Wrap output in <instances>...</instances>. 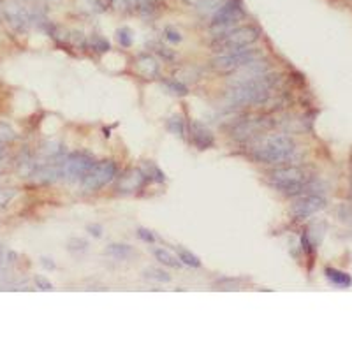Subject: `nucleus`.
Returning <instances> with one entry per match:
<instances>
[{"mask_svg": "<svg viewBox=\"0 0 352 352\" xmlns=\"http://www.w3.org/2000/svg\"><path fill=\"white\" fill-rule=\"evenodd\" d=\"M34 282H35V286H37V289H41V291H53V284L49 282L48 278H44V276L37 275L34 278Z\"/></svg>", "mask_w": 352, "mask_h": 352, "instance_id": "7c9ffc66", "label": "nucleus"}, {"mask_svg": "<svg viewBox=\"0 0 352 352\" xmlns=\"http://www.w3.org/2000/svg\"><path fill=\"white\" fill-rule=\"evenodd\" d=\"M154 255L161 264L169 266V268H180L181 266V261L178 259V255H175L169 250H166V248H155Z\"/></svg>", "mask_w": 352, "mask_h": 352, "instance_id": "a211bd4d", "label": "nucleus"}, {"mask_svg": "<svg viewBox=\"0 0 352 352\" xmlns=\"http://www.w3.org/2000/svg\"><path fill=\"white\" fill-rule=\"evenodd\" d=\"M7 266V250L0 245V271Z\"/></svg>", "mask_w": 352, "mask_h": 352, "instance_id": "f704fd0d", "label": "nucleus"}, {"mask_svg": "<svg viewBox=\"0 0 352 352\" xmlns=\"http://www.w3.org/2000/svg\"><path fill=\"white\" fill-rule=\"evenodd\" d=\"M157 0H130L132 11H137L141 16H152L157 11Z\"/></svg>", "mask_w": 352, "mask_h": 352, "instance_id": "6ab92c4d", "label": "nucleus"}, {"mask_svg": "<svg viewBox=\"0 0 352 352\" xmlns=\"http://www.w3.org/2000/svg\"><path fill=\"white\" fill-rule=\"evenodd\" d=\"M87 229H88V233H90L92 236H95V238H99L102 234V227L101 226H88Z\"/></svg>", "mask_w": 352, "mask_h": 352, "instance_id": "c9c22d12", "label": "nucleus"}, {"mask_svg": "<svg viewBox=\"0 0 352 352\" xmlns=\"http://www.w3.org/2000/svg\"><path fill=\"white\" fill-rule=\"evenodd\" d=\"M136 67L145 78H155L159 74V63L154 56L150 55H141L136 62Z\"/></svg>", "mask_w": 352, "mask_h": 352, "instance_id": "2eb2a0df", "label": "nucleus"}, {"mask_svg": "<svg viewBox=\"0 0 352 352\" xmlns=\"http://www.w3.org/2000/svg\"><path fill=\"white\" fill-rule=\"evenodd\" d=\"M266 125V120L262 118H250V120H243L241 123H238L233 130V136L236 139H247V137H252Z\"/></svg>", "mask_w": 352, "mask_h": 352, "instance_id": "ddd939ff", "label": "nucleus"}, {"mask_svg": "<svg viewBox=\"0 0 352 352\" xmlns=\"http://www.w3.org/2000/svg\"><path fill=\"white\" fill-rule=\"evenodd\" d=\"M164 85H166V88L171 92V94H175V95H187V87H185L181 81L168 80V81H164Z\"/></svg>", "mask_w": 352, "mask_h": 352, "instance_id": "b1692460", "label": "nucleus"}, {"mask_svg": "<svg viewBox=\"0 0 352 352\" xmlns=\"http://www.w3.org/2000/svg\"><path fill=\"white\" fill-rule=\"evenodd\" d=\"M145 173L141 171V169H130V171L125 173V176L122 178V181H120V190L123 192H136L137 188L143 187L145 183Z\"/></svg>", "mask_w": 352, "mask_h": 352, "instance_id": "4468645a", "label": "nucleus"}, {"mask_svg": "<svg viewBox=\"0 0 352 352\" xmlns=\"http://www.w3.org/2000/svg\"><path fill=\"white\" fill-rule=\"evenodd\" d=\"M94 157L85 152H74V154L63 155L62 159V180L78 181L87 175L88 169L94 166Z\"/></svg>", "mask_w": 352, "mask_h": 352, "instance_id": "6e6552de", "label": "nucleus"}, {"mask_svg": "<svg viewBox=\"0 0 352 352\" xmlns=\"http://www.w3.org/2000/svg\"><path fill=\"white\" fill-rule=\"evenodd\" d=\"M324 275L333 286L336 287H342V289H347V287L352 286V278L349 273L345 271H340V269H335V268H326L324 269Z\"/></svg>", "mask_w": 352, "mask_h": 352, "instance_id": "dca6fc26", "label": "nucleus"}, {"mask_svg": "<svg viewBox=\"0 0 352 352\" xmlns=\"http://www.w3.org/2000/svg\"><path fill=\"white\" fill-rule=\"evenodd\" d=\"M217 286L222 287V291H234V289H238V286H240V280L224 278V280H219V284H217Z\"/></svg>", "mask_w": 352, "mask_h": 352, "instance_id": "c756f323", "label": "nucleus"}, {"mask_svg": "<svg viewBox=\"0 0 352 352\" xmlns=\"http://www.w3.org/2000/svg\"><path fill=\"white\" fill-rule=\"evenodd\" d=\"M178 259L181 261V264H187L190 268H199L201 266V261H199L197 255H194L192 252L185 250V248L178 247Z\"/></svg>", "mask_w": 352, "mask_h": 352, "instance_id": "4be33fe9", "label": "nucleus"}, {"mask_svg": "<svg viewBox=\"0 0 352 352\" xmlns=\"http://www.w3.org/2000/svg\"><path fill=\"white\" fill-rule=\"evenodd\" d=\"M164 35L169 42H180L181 41V34L178 30H175V28H166Z\"/></svg>", "mask_w": 352, "mask_h": 352, "instance_id": "2f4dec72", "label": "nucleus"}, {"mask_svg": "<svg viewBox=\"0 0 352 352\" xmlns=\"http://www.w3.org/2000/svg\"><path fill=\"white\" fill-rule=\"evenodd\" d=\"M245 18V9L241 6L240 0H226V2L220 6V9L217 11L212 16L209 21V30L215 35H222L226 32L233 30L238 27L241 20Z\"/></svg>", "mask_w": 352, "mask_h": 352, "instance_id": "39448f33", "label": "nucleus"}, {"mask_svg": "<svg viewBox=\"0 0 352 352\" xmlns=\"http://www.w3.org/2000/svg\"><path fill=\"white\" fill-rule=\"evenodd\" d=\"M275 87H276V76L271 73H266L262 76L231 85V88L227 90L226 101L231 108L261 106L266 104L271 99Z\"/></svg>", "mask_w": 352, "mask_h": 352, "instance_id": "f257e3e1", "label": "nucleus"}, {"mask_svg": "<svg viewBox=\"0 0 352 352\" xmlns=\"http://www.w3.org/2000/svg\"><path fill=\"white\" fill-rule=\"evenodd\" d=\"M168 129L171 130L175 136H180L183 137L185 136V123H183V118L180 115H175L168 120Z\"/></svg>", "mask_w": 352, "mask_h": 352, "instance_id": "5701e85b", "label": "nucleus"}, {"mask_svg": "<svg viewBox=\"0 0 352 352\" xmlns=\"http://www.w3.org/2000/svg\"><path fill=\"white\" fill-rule=\"evenodd\" d=\"M41 264L44 266L46 269H55V262H53L51 259H48V257H42L41 259Z\"/></svg>", "mask_w": 352, "mask_h": 352, "instance_id": "e433bc0d", "label": "nucleus"}, {"mask_svg": "<svg viewBox=\"0 0 352 352\" xmlns=\"http://www.w3.org/2000/svg\"><path fill=\"white\" fill-rule=\"evenodd\" d=\"M190 139L199 150H206V148L213 147V143H215L213 132L206 125H202L201 122L190 123Z\"/></svg>", "mask_w": 352, "mask_h": 352, "instance_id": "f8f14e48", "label": "nucleus"}, {"mask_svg": "<svg viewBox=\"0 0 352 352\" xmlns=\"http://www.w3.org/2000/svg\"><path fill=\"white\" fill-rule=\"evenodd\" d=\"M116 176V164L113 161H102L94 164L81 178V187L87 192H95L106 187Z\"/></svg>", "mask_w": 352, "mask_h": 352, "instance_id": "0eeeda50", "label": "nucleus"}, {"mask_svg": "<svg viewBox=\"0 0 352 352\" xmlns=\"http://www.w3.org/2000/svg\"><path fill=\"white\" fill-rule=\"evenodd\" d=\"M16 137L14 130L11 129L7 123H0V143H7V141H13Z\"/></svg>", "mask_w": 352, "mask_h": 352, "instance_id": "cd10ccee", "label": "nucleus"}, {"mask_svg": "<svg viewBox=\"0 0 352 352\" xmlns=\"http://www.w3.org/2000/svg\"><path fill=\"white\" fill-rule=\"evenodd\" d=\"M296 154V143L286 134H269L257 137L250 147V155L261 164L282 166L287 164Z\"/></svg>", "mask_w": 352, "mask_h": 352, "instance_id": "f03ea898", "label": "nucleus"}, {"mask_svg": "<svg viewBox=\"0 0 352 352\" xmlns=\"http://www.w3.org/2000/svg\"><path fill=\"white\" fill-rule=\"evenodd\" d=\"M14 197H16V188H13V187L0 188V206L9 204Z\"/></svg>", "mask_w": 352, "mask_h": 352, "instance_id": "bb28decb", "label": "nucleus"}, {"mask_svg": "<svg viewBox=\"0 0 352 352\" xmlns=\"http://www.w3.org/2000/svg\"><path fill=\"white\" fill-rule=\"evenodd\" d=\"M106 254H108L109 257L116 259V261H127V259L134 257L132 247L125 243H111L106 248Z\"/></svg>", "mask_w": 352, "mask_h": 352, "instance_id": "f3484780", "label": "nucleus"}, {"mask_svg": "<svg viewBox=\"0 0 352 352\" xmlns=\"http://www.w3.org/2000/svg\"><path fill=\"white\" fill-rule=\"evenodd\" d=\"M4 16L11 28H14L16 32H25L34 25V13L20 2H7L4 7Z\"/></svg>", "mask_w": 352, "mask_h": 352, "instance_id": "1a4fd4ad", "label": "nucleus"}, {"mask_svg": "<svg viewBox=\"0 0 352 352\" xmlns=\"http://www.w3.org/2000/svg\"><path fill=\"white\" fill-rule=\"evenodd\" d=\"M259 39V30L252 25H245V27H236L233 30L226 32L222 35H217L213 41V49L217 53H229L236 51V49H243L252 46Z\"/></svg>", "mask_w": 352, "mask_h": 352, "instance_id": "20e7f679", "label": "nucleus"}, {"mask_svg": "<svg viewBox=\"0 0 352 352\" xmlns=\"http://www.w3.org/2000/svg\"><path fill=\"white\" fill-rule=\"evenodd\" d=\"M90 42H92V48H94L97 53H104L109 49V42L106 41L104 37H101V35H94Z\"/></svg>", "mask_w": 352, "mask_h": 352, "instance_id": "a878e982", "label": "nucleus"}, {"mask_svg": "<svg viewBox=\"0 0 352 352\" xmlns=\"http://www.w3.org/2000/svg\"><path fill=\"white\" fill-rule=\"evenodd\" d=\"M143 275H145V278L152 280V282H159V284L171 282V275H169V273H166L164 269H161V268H154V266L145 269Z\"/></svg>", "mask_w": 352, "mask_h": 352, "instance_id": "412c9836", "label": "nucleus"}, {"mask_svg": "<svg viewBox=\"0 0 352 352\" xmlns=\"http://www.w3.org/2000/svg\"><path fill=\"white\" fill-rule=\"evenodd\" d=\"M67 247H69L71 252H85V250H87V247H88V243L85 240H80V238H73Z\"/></svg>", "mask_w": 352, "mask_h": 352, "instance_id": "c85d7f7f", "label": "nucleus"}, {"mask_svg": "<svg viewBox=\"0 0 352 352\" xmlns=\"http://www.w3.org/2000/svg\"><path fill=\"white\" fill-rule=\"evenodd\" d=\"M269 183L286 195H300L310 188V176L303 168L284 166L269 173Z\"/></svg>", "mask_w": 352, "mask_h": 352, "instance_id": "7ed1b4c3", "label": "nucleus"}, {"mask_svg": "<svg viewBox=\"0 0 352 352\" xmlns=\"http://www.w3.org/2000/svg\"><path fill=\"white\" fill-rule=\"evenodd\" d=\"M137 236H139L143 241H147V243H154V241H155V236L152 234V231L143 229V227H141V229H137Z\"/></svg>", "mask_w": 352, "mask_h": 352, "instance_id": "72a5a7b5", "label": "nucleus"}, {"mask_svg": "<svg viewBox=\"0 0 352 352\" xmlns=\"http://www.w3.org/2000/svg\"><path fill=\"white\" fill-rule=\"evenodd\" d=\"M4 155H6V150H4V143H0V161L4 159Z\"/></svg>", "mask_w": 352, "mask_h": 352, "instance_id": "4c0bfd02", "label": "nucleus"}, {"mask_svg": "<svg viewBox=\"0 0 352 352\" xmlns=\"http://www.w3.org/2000/svg\"><path fill=\"white\" fill-rule=\"evenodd\" d=\"M261 51L252 46L243 49H236V51L229 53H219L215 58L212 60V67L219 73H233V71L240 69L241 65L252 62L255 58H261Z\"/></svg>", "mask_w": 352, "mask_h": 352, "instance_id": "423d86ee", "label": "nucleus"}, {"mask_svg": "<svg viewBox=\"0 0 352 352\" xmlns=\"http://www.w3.org/2000/svg\"><path fill=\"white\" fill-rule=\"evenodd\" d=\"M116 39H118L120 46H123V48H129V46L132 44V32H130V28L122 27L118 32H116Z\"/></svg>", "mask_w": 352, "mask_h": 352, "instance_id": "393cba45", "label": "nucleus"}, {"mask_svg": "<svg viewBox=\"0 0 352 352\" xmlns=\"http://www.w3.org/2000/svg\"><path fill=\"white\" fill-rule=\"evenodd\" d=\"M266 73H269V63L266 62V60H262V56H261V58H255V60H252V62L241 65L240 69L233 71V76H231V80H229V85L252 80V78L262 76V74H266Z\"/></svg>", "mask_w": 352, "mask_h": 352, "instance_id": "9b49d317", "label": "nucleus"}, {"mask_svg": "<svg viewBox=\"0 0 352 352\" xmlns=\"http://www.w3.org/2000/svg\"><path fill=\"white\" fill-rule=\"evenodd\" d=\"M226 0H197L195 7L202 16H213Z\"/></svg>", "mask_w": 352, "mask_h": 352, "instance_id": "aec40b11", "label": "nucleus"}, {"mask_svg": "<svg viewBox=\"0 0 352 352\" xmlns=\"http://www.w3.org/2000/svg\"><path fill=\"white\" fill-rule=\"evenodd\" d=\"M109 2H111V6L118 11H132L130 0H109Z\"/></svg>", "mask_w": 352, "mask_h": 352, "instance_id": "473e14b6", "label": "nucleus"}, {"mask_svg": "<svg viewBox=\"0 0 352 352\" xmlns=\"http://www.w3.org/2000/svg\"><path fill=\"white\" fill-rule=\"evenodd\" d=\"M324 206H326L324 197H321V195H317V194H307L294 202L293 208H291V213H293L296 219H308V217L321 212Z\"/></svg>", "mask_w": 352, "mask_h": 352, "instance_id": "9d476101", "label": "nucleus"}]
</instances>
